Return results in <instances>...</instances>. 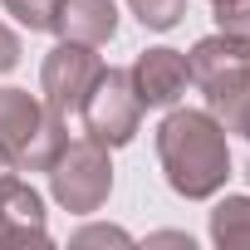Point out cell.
<instances>
[{
    "label": "cell",
    "instance_id": "cell-14",
    "mask_svg": "<svg viewBox=\"0 0 250 250\" xmlns=\"http://www.w3.org/2000/svg\"><path fill=\"white\" fill-rule=\"evenodd\" d=\"M216 30L250 40V0H216Z\"/></svg>",
    "mask_w": 250,
    "mask_h": 250
},
{
    "label": "cell",
    "instance_id": "cell-18",
    "mask_svg": "<svg viewBox=\"0 0 250 250\" xmlns=\"http://www.w3.org/2000/svg\"><path fill=\"white\" fill-rule=\"evenodd\" d=\"M15 182H20V162H15V152H5V147H0V196H5Z\"/></svg>",
    "mask_w": 250,
    "mask_h": 250
},
{
    "label": "cell",
    "instance_id": "cell-17",
    "mask_svg": "<svg viewBox=\"0 0 250 250\" xmlns=\"http://www.w3.org/2000/svg\"><path fill=\"white\" fill-rule=\"evenodd\" d=\"M221 123H226V133H240V138L250 143V93H245V98H240V103H235Z\"/></svg>",
    "mask_w": 250,
    "mask_h": 250
},
{
    "label": "cell",
    "instance_id": "cell-6",
    "mask_svg": "<svg viewBox=\"0 0 250 250\" xmlns=\"http://www.w3.org/2000/svg\"><path fill=\"white\" fill-rule=\"evenodd\" d=\"M128 79H133V93H138L143 108H172V103L187 93V83H191L187 54H182V49H167V44L143 49V54L133 59Z\"/></svg>",
    "mask_w": 250,
    "mask_h": 250
},
{
    "label": "cell",
    "instance_id": "cell-4",
    "mask_svg": "<svg viewBox=\"0 0 250 250\" xmlns=\"http://www.w3.org/2000/svg\"><path fill=\"white\" fill-rule=\"evenodd\" d=\"M79 118H83V133H88L93 143H103L108 152H113V147H128V143L138 138V128H143V103H138V93H133L128 69H108V64H103V74L93 79V88H88Z\"/></svg>",
    "mask_w": 250,
    "mask_h": 250
},
{
    "label": "cell",
    "instance_id": "cell-9",
    "mask_svg": "<svg viewBox=\"0 0 250 250\" xmlns=\"http://www.w3.org/2000/svg\"><path fill=\"white\" fill-rule=\"evenodd\" d=\"M44 103L30 93V88H0V147L5 152H20L30 138H35V128L44 123Z\"/></svg>",
    "mask_w": 250,
    "mask_h": 250
},
{
    "label": "cell",
    "instance_id": "cell-7",
    "mask_svg": "<svg viewBox=\"0 0 250 250\" xmlns=\"http://www.w3.org/2000/svg\"><path fill=\"white\" fill-rule=\"evenodd\" d=\"M0 245L5 250L49 245V211H44V196L30 182H15L0 196Z\"/></svg>",
    "mask_w": 250,
    "mask_h": 250
},
{
    "label": "cell",
    "instance_id": "cell-16",
    "mask_svg": "<svg viewBox=\"0 0 250 250\" xmlns=\"http://www.w3.org/2000/svg\"><path fill=\"white\" fill-rule=\"evenodd\" d=\"M20 54H25V44H20V35H15L10 25H0V74H10V69L20 64Z\"/></svg>",
    "mask_w": 250,
    "mask_h": 250
},
{
    "label": "cell",
    "instance_id": "cell-12",
    "mask_svg": "<svg viewBox=\"0 0 250 250\" xmlns=\"http://www.w3.org/2000/svg\"><path fill=\"white\" fill-rule=\"evenodd\" d=\"M128 10L138 15L143 30L167 35V30H177V25L187 20V0H128Z\"/></svg>",
    "mask_w": 250,
    "mask_h": 250
},
{
    "label": "cell",
    "instance_id": "cell-10",
    "mask_svg": "<svg viewBox=\"0 0 250 250\" xmlns=\"http://www.w3.org/2000/svg\"><path fill=\"white\" fill-rule=\"evenodd\" d=\"M211 240L221 250H250V196L226 191L211 211Z\"/></svg>",
    "mask_w": 250,
    "mask_h": 250
},
{
    "label": "cell",
    "instance_id": "cell-19",
    "mask_svg": "<svg viewBox=\"0 0 250 250\" xmlns=\"http://www.w3.org/2000/svg\"><path fill=\"white\" fill-rule=\"evenodd\" d=\"M147 245H187V250H191V235H182V230H157V235H147Z\"/></svg>",
    "mask_w": 250,
    "mask_h": 250
},
{
    "label": "cell",
    "instance_id": "cell-2",
    "mask_svg": "<svg viewBox=\"0 0 250 250\" xmlns=\"http://www.w3.org/2000/svg\"><path fill=\"white\" fill-rule=\"evenodd\" d=\"M49 196L74 211V216H93L103 211V201L113 196V162L108 147L93 138H74L59 147V157L49 162Z\"/></svg>",
    "mask_w": 250,
    "mask_h": 250
},
{
    "label": "cell",
    "instance_id": "cell-11",
    "mask_svg": "<svg viewBox=\"0 0 250 250\" xmlns=\"http://www.w3.org/2000/svg\"><path fill=\"white\" fill-rule=\"evenodd\" d=\"M69 143V133H64V118L59 113H44V123L35 128V138L15 152V162H20V172H49V162L59 157V147Z\"/></svg>",
    "mask_w": 250,
    "mask_h": 250
},
{
    "label": "cell",
    "instance_id": "cell-21",
    "mask_svg": "<svg viewBox=\"0 0 250 250\" xmlns=\"http://www.w3.org/2000/svg\"><path fill=\"white\" fill-rule=\"evenodd\" d=\"M211 5H216V0H211Z\"/></svg>",
    "mask_w": 250,
    "mask_h": 250
},
{
    "label": "cell",
    "instance_id": "cell-5",
    "mask_svg": "<svg viewBox=\"0 0 250 250\" xmlns=\"http://www.w3.org/2000/svg\"><path fill=\"white\" fill-rule=\"evenodd\" d=\"M98 74H103V59L93 54V44L59 40V44L44 54V64H40V103H44L49 113L69 118V113L83 108V98H88V88H93Z\"/></svg>",
    "mask_w": 250,
    "mask_h": 250
},
{
    "label": "cell",
    "instance_id": "cell-20",
    "mask_svg": "<svg viewBox=\"0 0 250 250\" xmlns=\"http://www.w3.org/2000/svg\"><path fill=\"white\" fill-rule=\"evenodd\" d=\"M245 182H250V162H245Z\"/></svg>",
    "mask_w": 250,
    "mask_h": 250
},
{
    "label": "cell",
    "instance_id": "cell-3",
    "mask_svg": "<svg viewBox=\"0 0 250 250\" xmlns=\"http://www.w3.org/2000/svg\"><path fill=\"white\" fill-rule=\"evenodd\" d=\"M187 74L206 93V108L216 118H226L250 93V40H235V35H221V30L196 40L191 54H187Z\"/></svg>",
    "mask_w": 250,
    "mask_h": 250
},
{
    "label": "cell",
    "instance_id": "cell-13",
    "mask_svg": "<svg viewBox=\"0 0 250 250\" xmlns=\"http://www.w3.org/2000/svg\"><path fill=\"white\" fill-rule=\"evenodd\" d=\"M5 15H15V25H25L30 35H49L54 15H59V0H0Z\"/></svg>",
    "mask_w": 250,
    "mask_h": 250
},
{
    "label": "cell",
    "instance_id": "cell-1",
    "mask_svg": "<svg viewBox=\"0 0 250 250\" xmlns=\"http://www.w3.org/2000/svg\"><path fill=\"white\" fill-rule=\"evenodd\" d=\"M157 162L177 196L211 201L230 182V138L211 108H167L157 123Z\"/></svg>",
    "mask_w": 250,
    "mask_h": 250
},
{
    "label": "cell",
    "instance_id": "cell-15",
    "mask_svg": "<svg viewBox=\"0 0 250 250\" xmlns=\"http://www.w3.org/2000/svg\"><path fill=\"white\" fill-rule=\"evenodd\" d=\"M74 245H133V235L123 226H79Z\"/></svg>",
    "mask_w": 250,
    "mask_h": 250
},
{
    "label": "cell",
    "instance_id": "cell-8",
    "mask_svg": "<svg viewBox=\"0 0 250 250\" xmlns=\"http://www.w3.org/2000/svg\"><path fill=\"white\" fill-rule=\"evenodd\" d=\"M54 35L98 49V44H108L118 35V5H113V0H59Z\"/></svg>",
    "mask_w": 250,
    "mask_h": 250
}]
</instances>
